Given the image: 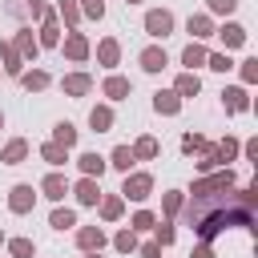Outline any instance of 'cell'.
Wrapping results in <instances>:
<instances>
[{
	"mask_svg": "<svg viewBox=\"0 0 258 258\" xmlns=\"http://www.w3.org/2000/svg\"><path fill=\"white\" fill-rule=\"evenodd\" d=\"M206 64H210L214 73H230V69H234V60H230L226 52H214V56H206Z\"/></svg>",
	"mask_w": 258,
	"mask_h": 258,
	"instance_id": "28",
	"label": "cell"
},
{
	"mask_svg": "<svg viewBox=\"0 0 258 258\" xmlns=\"http://www.w3.org/2000/svg\"><path fill=\"white\" fill-rule=\"evenodd\" d=\"M77 246H81V250H101V246H105V234H101L97 226H85V230L77 234Z\"/></svg>",
	"mask_w": 258,
	"mask_h": 258,
	"instance_id": "10",
	"label": "cell"
},
{
	"mask_svg": "<svg viewBox=\"0 0 258 258\" xmlns=\"http://www.w3.org/2000/svg\"><path fill=\"white\" fill-rule=\"evenodd\" d=\"M125 93H129V81H125V77H109V81H105V97H113V101H121Z\"/></svg>",
	"mask_w": 258,
	"mask_h": 258,
	"instance_id": "21",
	"label": "cell"
},
{
	"mask_svg": "<svg viewBox=\"0 0 258 258\" xmlns=\"http://www.w3.org/2000/svg\"><path fill=\"white\" fill-rule=\"evenodd\" d=\"M40 189H44V198H52V202H60V198L69 194V181H64L60 173H48V177L40 181Z\"/></svg>",
	"mask_w": 258,
	"mask_h": 258,
	"instance_id": "9",
	"label": "cell"
},
{
	"mask_svg": "<svg viewBox=\"0 0 258 258\" xmlns=\"http://www.w3.org/2000/svg\"><path fill=\"white\" fill-rule=\"evenodd\" d=\"M230 185H234V173L226 169V173H218V177L198 181V185H194V194H198V198H202V194H222V189H230Z\"/></svg>",
	"mask_w": 258,
	"mask_h": 258,
	"instance_id": "3",
	"label": "cell"
},
{
	"mask_svg": "<svg viewBox=\"0 0 258 258\" xmlns=\"http://www.w3.org/2000/svg\"><path fill=\"white\" fill-rule=\"evenodd\" d=\"M93 258H97V254H93Z\"/></svg>",
	"mask_w": 258,
	"mask_h": 258,
	"instance_id": "48",
	"label": "cell"
},
{
	"mask_svg": "<svg viewBox=\"0 0 258 258\" xmlns=\"http://www.w3.org/2000/svg\"><path fill=\"white\" fill-rule=\"evenodd\" d=\"M145 32H149V36H157V40H165V36L173 32V12H165V8L145 12Z\"/></svg>",
	"mask_w": 258,
	"mask_h": 258,
	"instance_id": "1",
	"label": "cell"
},
{
	"mask_svg": "<svg viewBox=\"0 0 258 258\" xmlns=\"http://www.w3.org/2000/svg\"><path fill=\"white\" fill-rule=\"evenodd\" d=\"M16 48H20L28 60L36 56V40H32V32H28V28H20V36H16Z\"/></svg>",
	"mask_w": 258,
	"mask_h": 258,
	"instance_id": "25",
	"label": "cell"
},
{
	"mask_svg": "<svg viewBox=\"0 0 258 258\" xmlns=\"http://www.w3.org/2000/svg\"><path fill=\"white\" fill-rule=\"evenodd\" d=\"M141 69L145 73H161L165 69V48H145L141 52Z\"/></svg>",
	"mask_w": 258,
	"mask_h": 258,
	"instance_id": "12",
	"label": "cell"
},
{
	"mask_svg": "<svg viewBox=\"0 0 258 258\" xmlns=\"http://www.w3.org/2000/svg\"><path fill=\"white\" fill-rule=\"evenodd\" d=\"M89 125H93L97 133H105V129L113 125V109H109V105H97V109L89 113Z\"/></svg>",
	"mask_w": 258,
	"mask_h": 258,
	"instance_id": "16",
	"label": "cell"
},
{
	"mask_svg": "<svg viewBox=\"0 0 258 258\" xmlns=\"http://www.w3.org/2000/svg\"><path fill=\"white\" fill-rule=\"evenodd\" d=\"M157 254H161L157 242H145V246H141V258H157Z\"/></svg>",
	"mask_w": 258,
	"mask_h": 258,
	"instance_id": "43",
	"label": "cell"
},
{
	"mask_svg": "<svg viewBox=\"0 0 258 258\" xmlns=\"http://www.w3.org/2000/svg\"><path fill=\"white\" fill-rule=\"evenodd\" d=\"M117 40H101V48H97V56H101V64H117Z\"/></svg>",
	"mask_w": 258,
	"mask_h": 258,
	"instance_id": "26",
	"label": "cell"
},
{
	"mask_svg": "<svg viewBox=\"0 0 258 258\" xmlns=\"http://www.w3.org/2000/svg\"><path fill=\"white\" fill-rule=\"evenodd\" d=\"M32 202H36V194H32V185H12V198H8V206H12V214H28V210H32Z\"/></svg>",
	"mask_w": 258,
	"mask_h": 258,
	"instance_id": "4",
	"label": "cell"
},
{
	"mask_svg": "<svg viewBox=\"0 0 258 258\" xmlns=\"http://www.w3.org/2000/svg\"><path fill=\"white\" fill-rule=\"evenodd\" d=\"M117 250H121V254L137 250V238H133V230H121V234H117Z\"/></svg>",
	"mask_w": 258,
	"mask_h": 258,
	"instance_id": "33",
	"label": "cell"
},
{
	"mask_svg": "<svg viewBox=\"0 0 258 258\" xmlns=\"http://www.w3.org/2000/svg\"><path fill=\"white\" fill-rule=\"evenodd\" d=\"M40 157H44L48 165H64V149H60L56 141H48V145H40Z\"/></svg>",
	"mask_w": 258,
	"mask_h": 258,
	"instance_id": "23",
	"label": "cell"
},
{
	"mask_svg": "<svg viewBox=\"0 0 258 258\" xmlns=\"http://www.w3.org/2000/svg\"><path fill=\"white\" fill-rule=\"evenodd\" d=\"M20 81H24V89H44V85H48V73H40V69H36V73H24Z\"/></svg>",
	"mask_w": 258,
	"mask_h": 258,
	"instance_id": "30",
	"label": "cell"
},
{
	"mask_svg": "<svg viewBox=\"0 0 258 258\" xmlns=\"http://www.w3.org/2000/svg\"><path fill=\"white\" fill-rule=\"evenodd\" d=\"M129 4H137V0H129Z\"/></svg>",
	"mask_w": 258,
	"mask_h": 258,
	"instance_id": "47",
	"label": "cell"
},
{
	"mask_svg": "<svg viewBox=\"0 0 258 258\" xmlns=\"http://www.w3.org/2000/svg\"><path fill=\"white\" fill-rule=\"evenodd\" d=\"M149 189H153V177L149 173H125V198H133V202H145L149 198Z\"/></svg>",
	"mask_w": 258,
	"mask_h": 258,
	"instance_id": "2",
	"label": "cell"
},
{
	"mask_svg": "<svg viewBox=\"0 0 258 258\" xmlns=\"http://www.w3.org/2000/svg\"><path fill=\"white\" fill-rule=\"evenodd\" d=\"M81 8H85L89 16H97V20L105 16V4H101V0H81Z\"/></svg>",
	"mask_w": 258,
	"mask_h": 258,
	"instance_id": "38",
	"label": "cell"
},
{
	"mask_svg": "<svg viewBox=\"0 0 258 258\" xmlns=\"http://www.w3.org/2000/svg\"><path fill=\"white\" fill-rule=\"evenodd\" d=\"M210 4V12H218V16H230L234 8H238V0H206Z\"/></svg>",
	"mask_w": 258,
	"mask_h": 258,
	"instance_id": "34",
	"label": "cell"
},
{
	"mask_svg": "<svg viewBox=\"0 0 258 258\" xmlns=\"http://www.w3.org/2000/svg\"><path fill=\"white\" fill-rule=\"evenodd\" d=\"M198 89H202V81H198L194 73H181V77H177V89H173V93H177V97H198Z\"/></svg>",
	"mask_w": 258,
	"mask_h": 258,
	"instance_id": "18",
	"label": "cell"
},
{
	"mask_svg": "<svg viewBox=\"0 0 258 258\" xmlns=\"http://www.w3.org/2000/svg\"><path fill=\"white\" fill-rule=\"evenodd\" d=\"M0 242H4V234H0Z\"/></svg>",
	"mask_w": 258,
	"mask_h": 258,
	"instance_id": "46",
	"label": "cell"
},
{
	"mask_svg": "<svg viewBox=\"0 0 258 258\" xmlns=\"http://www.w3.org/2000/svg\"><path fill=\"white\" fill-rule=\"evenodd\" d=\"M206 56H210V52H206V48L194 40V44H185V52H181V64H189V73H194L198 64H206Z\"/></svg>",
	"mask_w": 258,
	"mask_h": 258,
	"instance_id": "15",
	"label": "cell"
},
{
	"mask_svg": "<svg viewBox=\"0 0 258 258\" xmlns=\"http://www.w3.org/2000/svg\"><path fill=\"white\" fill-rule=\"evenodd\" d=\"M97 198H101L97 177H81V181H77V202H81V206H97Z\"/></svg>",
	"mask_w": 258,
	"mask_h": 258,
	"instance_id": "6",
	"label": "cell"
},
{
	"mask_svg": "<svg viewBox=\"0 0 258 258\" xmlns=\"http://www.w3.org/2000/svg\"><path fill=\"white\" fill-rule=\"evenodd\" d=\"M133 161H137V157H133V149H129V145H117L109 165H113V169H121V173H129V169H133Z\"/></svg>",
	"mask_w": 258,
	"mask_h": 258,
	"instance_id": "17",
	"label": "cell"
},
{
	"mask_svg": "<svg viewBox=\"0 0 258 258\" xmlns=\"http://www.w3.org/2000/svg\"><path fill=\"white\" fill-rule=\"evenodd\" d=\"M4 60H8V73H20V56H16L12 44H4Z\"/></svg>",
	"mask_w": 258,
	"mask_h": 258,
	"instance_id": "37",
	"label": "cell"
},
{
	"mask_svg": "<svg viewBox=\"0 0 258 258\" xmlns=\"http://www.w3.org/2000/svg\"><path fill=\"white\" fill-rule=\"evenodd\" d=\"M56 40H60L56 20H52V12H44V32H40V44H56Z\"/></svg>",
	"mask_w": 258,
	"mask_h": 258,
	"instance_id": "24",
	"label": "cell"
},
{
	"mask_svg": "<svg viewBox=\"0 0 258 258\" xmlns=\"http://www.w3.org/2000/svg\"><path fill=\"white\" fill-rule=\"evenodd\" d=\"M149 226H153V214H145V210H141V214L133 218V230H149Z\"/></svg>",
	"mask_w": 258,
	"mask_h": 258,
	"instance_id": "40",
	"label": "cell"
},
{
	"mask_svg": "<svg viewBox=\"0 0 258 258\" xmlns=\"http://www.w3.org/2000/svg\"><path fill=\"white\" fill-rule=\"evenodd\" d=\"M153 109H157V113H177V109H181V97H177V93H157V97H153Z\"/></svg>",
	"mask_w": 258,
	"mask_h": 258,
	"instance_id": "19",
	"label": "cell"
},
{
	"mask_svg": "<svg viewBox=\"0 0 258 258\" xmlns=\"http://www.w3.org/2000/svg\"><path fill=\"white\" fill-rule=\"evenodd\" d=\"M77 165H81L85 177H97V181H101V173H105V157H97V153H81Z\"/></svg>",
	"mask_w": 258,
	"mask_h": 258,
	"instance_id": "8",
	"label": "cell"
},
{
	"mask_svg": "<svg viewBox=\"0 0 258 258\" xmlns=\"http://www.w3.org/2000/svg\"><path fill=\"white\" fill-rule=\"evenodd\" d=\"M60 16H64V20L73 24V20L81 16V12H77V4H73V0H60Z\"/></svg>",
	"mask_w": 258,
	"mask_h": 258,
	"instance_id": "39",
	"label": "cell"
},
{
	"mask_svg": "<svg viewBox=\"0 0 258 258\" xmlns=\"http://www.w3.org/2000/svg\"><path fill=\"white\" fill-rule=\"evenodd\" d=\"M189 32H194V40H206L210 32H214V20L206 16V12H198V16H189V24H185Z\"/></svg>",
	"mask_w": 258,
	"mask_h": 258,
	"instance_id": "11",
	"label": "cell"
},
{
	"mask_svg": "<svg viewBox=\"0 0 258 258\" xmlns=\"http://www.w3.org/2000/svg\"><path fill=\"white\" fill-rule=\"evenodd\" d=\"M165 210L177 214V210H181V194H169V198H165Z\"/></svg>",
	"mask_w": 258,
	"mask_h": 258,
	"instance_id": "42",
	"label": "cell"
},
{
	"mask_svg": "<svg viewBox=\"0 0 258 258\" xmlns=\"http://www.w3.org/2000/svg\"><path fill=\"white\" fill-rule=\"evenodd\" d=\"M24 153H28V145H24V141H8V145H4V161H8V165H16Z\"/></svg>",
	"mask_w": 258,
	"mask_h": 258,
	"instance_id": "27",
	"label": "cell"
},
{
	"mask_svg": "<svg viewBox=\"0 0 258 258\" xmlns=\"http://www.w3.org/2000/svg\"><path fill=\"white\" fill-rule=\"evenodd\" d=\"M0 129H4V113H0Z\"/></svg>",
	"mask_w": 258,
	"mask_h": 258,
	"instance_id": "45",
	"label": "cell"
},
{
	"mask_svg": "<svg viewBox=\"0 0 258 258\" xmlns=\"http://www.w3.org/2000/svg\"><path fill=\"white\" fill-rule=\"evenodd\" d=\"M222 105L230 113H246L250 109V97H246V89H222Z\"/></svg>",
	"mask_w": 258,
	"mask_h": 258,
	"instance_id": "5",
	"label": "cell"
},
{
	"mask_svg": "<svg viewBox=\"0 0 258 258\" xmlns=\"http://www.w3.org/2000/svg\"><path fill=\"white\" fill-rule=\"evenodd\" d=\"M64 52H69L73 60H85V56H89V40H85L81 32H73V36L64 40Z\"/></svg>",
	"mask_w": 258,
	"mask_h": 258,
	"instance_id": "14",
	"label": "cell"
},
{
	"mask_svg": "<svg viewBox=\"0 0 258 258\" xmlns=\"http://www.w3.org/2000/svg\"><path fill=\"white\" fill-rule=\"evenodd\" d=\"M52 141H56L60 149H69V145H77V129H73L69 121H60V125H56V133H52Z\"/></svg>",
	"mask_w": 258,
	"mask_h": 258,
	"instance_id": "20",
	"label": "cell"
},
{
	"mask_svg": "<svg viewBox=\"0 0 258 258\" xmlns=\"http://www.w3.org/2000/svg\"><path fill=\"white\" fill-rule=\"evenodd\" d=\"M101 214H105L109 222H113V218H121V198H105V202H101Z\"/></svg>",
	"mask_w": 258,
	"mask_h": 258,
	"instance_id": "32",
	"label": "cell"
},
{
	"mask_svg": "<svg viewBox=\"0 0 258 258\" xmlns=\"http://www.w3.org/2000/svg\"><path fill=\"white\" fill-rule=\"evenodd\" d=\"M48 222H52V230H73V226H77V214H73V210H52Z\"/></svg>",
	"mask_w": 258,
	"mask_h": 258,
	"instance_id": "22",
	"label": "cell"
},
{
	"mask_svg": "<svg viewBox=\"0 0 258 258\" xmlns=\"http://www.w3.org/2000/svg\"><path fill=\"white\" fill-rule=\"evenodd\" d=\"M8 250H12V258H32V242L28 238H12Z\"/></svg>",
	"mask_w": 258,
	"mask_h": 258,
	"instance_id": "31",
	"label": "cell"
},
{
	"mask_svg": "<svg viewBox=\"0 0 258 258\" xmlns=\"http://www.w3.org/2000/svg\"><path fill=\"white\" fill-rule=\"evenodd\" d=\"M173 242V226H157V246H169Z\"/></svg>",
	"mask_w": 258,
	"mask_h": 258,
	"instance_id": "41",
	"label": "cell"
},
{
	"mask_svg": "<svg viewBox=\"0 0 258 258\" xmlns=\"http://www.w3.org/2000/svg\"><path fill=\"white\" fill-rule=\"evenodd\" d=\"M242 81H246V85H254V81H258V60H254V56H250V60H242Z\"/></svg>",
	"mask_w": 258,
	"mask_h": 258,
	"instance_id": "35",
	"label": "cell"
},
{
	"mask_svg": "<svg viewBox=\"0 0 258 258\" xmlns=\"http://www.w3.org/2000/svg\"><path fill=\"white\" fill-rule=\"evenodd\" d=\"M181 149L185 153H198V149H206V137H194L189 133V137H181Z\"/></svg>",
	"mask_w": 258,
	"mask_h": 258,
	"instance_id": "36",
	"label": "cell"
},
{
	"mask_svg": "<svg viewBox=\"0 0 258 258\" xmlns=\"http://www.w3.org/2000/svg\"><path fill=\"white\" fill-rule=\"evenodd\" d=\"M194 258H214V250H210V246H206V242H202V246H198V250H194Z\"/></svg>",
	"mask_w": 258,
	"mask_h": 258,
	"instance_id": "44",
	"label": "cell"
},
{
	"mask_svg": "<svg viewBox=\"0 0 258 258\" xmlns=\"http://www.w3.org/2000/svg\"><path fill=\"white\" fill-rule=\"evenodd\" d=\"M133 157H157V141H153V137H141V141L133 145Z\"/></svg>",
	"mask_w": 258,
	"mask_h": 258,
	"instance_id": "29",
	"label": "cell"
},
{
	"mask_svg": "<svg viewBox=\"0 0 258 258\" xmlns=\"http://www.w3.org/2000/svg\"><path fill=\"white\" fill-rule=\"evenodd\" d=\"M89 89H93V81H89L85 73H73V77H64V93H69V97H85Z\"/></svg>",
	"mask_w": 258,
	"mask_h": 258,
	"instance_id": "13",
	"label": "cell"
},
{
	"mask_svg": "<svg viewBox=\"0 0 258 258\" xmlns=\"http://www.w3.org/2000/svg\"><path fill=\"white\" fill-rule=\"evenodd\" d=\"M218 36H222L226 48H242V44H246V28H242V24H222Z\"/></svg>",
	"mask_w": 258,
	"mask_h": 258,
	"instance_id": "7",
	"label": "cell"
}]
</instances>
